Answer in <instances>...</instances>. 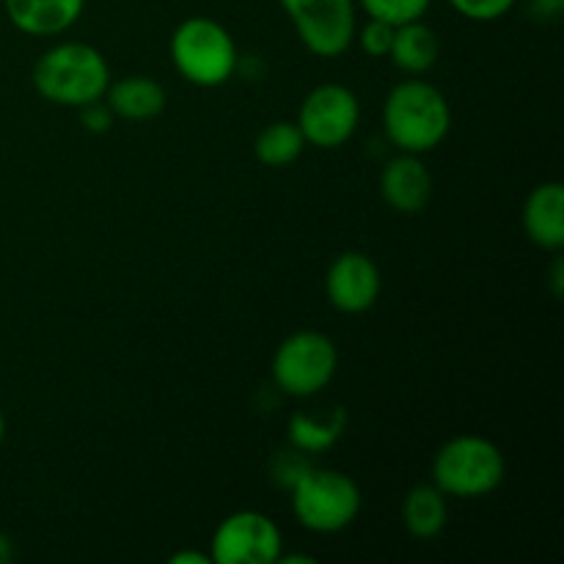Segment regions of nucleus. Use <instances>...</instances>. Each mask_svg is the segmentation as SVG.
I'll return each mask as SVG.
<instances>
[{
    "label": "nucleus",
    "mask_w": 564,
    "mask_h": 564,
    "mask_svg": "<svg viewBox=\"0 0 564 564\" xmlns=\"http://www.w3.org/2000/svg\"><path fill=\"white\" fill-rule=\"evenodd\" d=\"M325 295L341 314H364L380 297V270L367 253L345 251L330 262Z\"/></svg>",
    "instance_id": "nucleus-10"
},
{
    "label": "nucleus",
    "mask_w": 564,
    "mask_h": 564,
    "mask_svg": "<svg viewBox=\"0 0 564 564\" xmlns=\"http://www.w3.org/2000/svg\"><path fill=\"white\" fill-rule=\"evenodd\" d=\"M551 284H554V295L560 297L564 292V262H562V257L554 259V270H551Z\"/></svg>",
    "instance_id": "nucleus-25"
},
{
    "label": "nucleus",
    "mask_w": 564,
    "mask_h": 564,
    "mask_svg": "<svg viewBox=\"0 0 564 564\" xmlns=\"http://www.w3.org/2000/svg\"><path fill=\"white\" fill-rule=\"evenodd\" d=\"M11 560H14V545H11V540L0 532V564H6Z\"/></svg>",
    "instance_id": "nucleus-26"
},
{
    "label": "nucleus",
    "mask_w": 564,
    "mask_h": 564,
    "mask_svg": "<svg viewBox=\"0 0 564 564\" xmlns=\"http://www.w3.org/2000/svg\"><path fill=\"white\" fill-rule=\"evenodd\" d=\"M171 61L187 83L202 88L224 86L240 66V53L220 22L191 17L180 22L171 36Z\"/></svg>",
    "instance_id": "nucleus-5"
},
{
    "label": "nucleus",
    "mask_w": 564,
    "mask_h": 564,
    "mask_svg": "<svg viewBox=\"0 0 564 564\" xmlns=\"http://www.w3.org/2000/svg\"><path fill=\"white\" fill-rule=\"evenodd\" d=\"M433 0H356L367 11L369 20L389 22V25H405V22L424 20Z\"/></svg>",
    "instance_id": "nucleus-19"
},
{
    "label": "nucleus",
    "mask_w": 564,
    "mask_h": 564,
    "mask_svg": "<svg viewBox=\"0 0 564 564\" xmlns=\"http://www.w3.org/2000/svg\"><path fill=\"white\" fill-rule=\"evenodd\" d=\"M284 551L279 523L257 510L231 512L213 534L215 564H273Z\"/></svg>",
    "instance_id": "nucleus-9"
},
{
    "label": "nucleus",
    "mask_w": 564,
    "mask_h": 564,
    "mask_svg": "<svg viewBox=\"0 0 564 564\" xmlns=\"http://www.w3.org/2000/svg\"><path fill=\"white\" fill-rule=\"evenodd\" d=\"M523 229L534 246L560 251L564 246V185L543 182L534 187L523 204Z\"/></svg>",
    "instance_id": "nucleus-12"
},
{
    "label": "nucleus",
    "mask_w": 564,
    "mask_h": 564,
    "mask_svg": "<svg viewBox=\"0 0 564 564\" xmlns=\"http://www.w3.org/2000/svg\"><path fill=\"white\" fill-rule=\"evenodd\" d=\"M303 47L319 58H339L356 42V0H279Z\"/></svg>",
    "instance_id": "nucleus-7"
},
{
    "label": "nucleus",
    "mask_w": 564,
    "mask_h": 564,
    "mask_svg": "<svg viewBox=\"0 0 564 564\" xmlns=\"http://www.w3.org/2000/svg\"><path fill=\"white\" fill-rule=\"evenodd\" d=\"M169 562L171 564H213V556L202 554V551H176Z\"/></svg>",
    "instance_id": "nucleus-23"
},
{
    "label": "nucleus",
    "mask_w": 564,
    "mask_h": 564,
    "mask_svg": "<svg viewBox=\"0 0 564 564\" xmlns=\"http://www.w3.org/2000/svg\"><path fill=\"white\" fill-rule=\"evenodd\" d=\"M361 121L358 97L341 83H323L303 99L295 124L306 143L317 149H339L356 135Z\"/></svg>",
    "instance_id": "nucleus-8"
},
{
    "label": "nucleus",
    "mask_w": 564,
    "mask_h": 564,
    "mask_svg": "<svg viewBox=\"0 0 564 564\" xmlns=\"http://www.w3.org/2000/svg\"><path fill=\"white\" fill-rule=\"evenodd\" d=\"M80 119L88 132H108L113 127V110L108 108V102L102 105V99H99V102L80 108Z\"/></svg>",
    "instance_id": "nucleus-22"
},
{
    "label": "nucleus",
    "mask_w": 564,
    "mask_h": 564,
    "mask_svg": "<svg viewBox=\"0 0 564 564\" xmlns=\"http://www.w3.org/2000/svg\"><path fill=\"white\" fill-rule=\"evenodd\" d=\"M275 562L279 564H314L317 560H314V556H306V554H290V556L281 554Z\"/></svg>",
    "instance_id": "nucleus-27"
},
{
    "label": "nucleus",
    "mask_w": 564,
    "mask_h": 564,
    "mask_svg": "<svg viewBox=\"0 0 564 564\" xmlns=\"http://www.w3.org/2000/svg\"><path fill=\"white\" fill-rule=\"evenodd\" d=\"M449 521V505L446 496L435 485H416L405 494L402 501V527L419 540L438 538Z\"/></svg>",
    "instance_id": "nucleus-15"
},
{
    "label": "nucleus",
    "mask_w": 564,
    "mask_h": 564,
    "mask_svg": "<svg viewBox=\"0 0 564 564\" xmlns=\"http://www.w3.org/2000/svg\"><path fill=\"white\" fill-rule=\"evenodd\" d=\"M3 435H6V419H3V411H0V444H3Z\"/></svg>",
    "instance_id": "nucleus-28"
},
{
    "label": "nucleus",
    "mask_w": 564,
    "mask_h": 564,
    "mask_svg": "<svg viewBox=\"0 0 564 564\" xmlns=\"http://www.w3.org/2000/svg\"><path fill=\"white\" fill-rule=\"evenodd\" d=\"M564 0H532V11L540 17H556L562 11Z\"/></svg>",
    "instance_id": "nucleus-24"
},
{
    "label": "nucleus",
    "mask_w": 564,
    "mask_h": 564,
    "mask_svg": "<svg viewBox=\"0 0 564 564\" xmlns=\"http://www.w3.org/2000/svg\"><path fill=\"white\" fill-rule=\"evenodd\" d=\"M383 130L400 152H433L449 135L452 108L433 83L402 80L383 102Z\"/></svg>",
    "instance_id": "nucleus-1"
},
{
    "label": "nucleus",
    "mask_w": 564,
    "mask_h": 564,
    "mask_svg": "<svg viewBox=\"0 0 564 564\" xmlns=\"http://www.w3.org/2000/svg\"><path fill=\"white\" fill-rule=\"evenodd\" d=\"M505 477V455L482 435H455L433 457V485L455 499H482L499 490Z\"/></svg>",
    "instance_id": "nucleus-3"
},
{
    "label": "nucleus",
    "mask_w": 564,
    "mask_h": 564,
    "mask_svg": "<svg viewBox=\"0 0 564 564\" xmlns=\"http://www.w3.org/2000/svg\"><path fill=\"white\" fill-rule=\"evenodd\" d=\"M105 99H108V108L113 110V116H119V119L147 121L163 113L165 88L160 86L154 77L130 75L121 77V80L116 83L110 80Z\"/></svg>",
    "instance_id": "nucleus-14"
},
{
    "label": "nucleus",
    "mask_w": 564,
    "mask_h": 564,
    "mask_svg": "<svg viewBox=\"0 0 564 564\" xmlns=\"http://www.w3.org/2000/svg\"><path fill=\"white\" fill-rule=\"evenodd\" d=\"M336 367H339V352L330 336L319 330H297L279 345L270 372L284 394L306 400L319 394L334 380Z\"/></svg>",
    "instance_id": "nucleus-6"
},
{
    "label": "nucleus",
    "mask_w": 564,
    "mask_h": 564,
    "mask_svg": "<svg viewBox=\"0 0 564 564\" xmlns=\"http://www.w3.org/2000/svg\"><path fill=\"white\" fill-rule=\"evenodd\" d=\"M110 86V66L97 47L86 42H61L42 53L33 66L39 97L64 108L99 102Z\"/></svg>",
    "instance_id": "nucleus-2"
},
{
    "label": "nucleus",
    "mask_w": 564,
    "mask_h": 564,
    "mask_svg": "<svg viewBox=\"0 0 564 564\" xmlns=\"http://www.w3.org/2000/svg\"><path fill=\"white\" fill-rule=\"evenodd\" d=\"M17 31L28 36H58L80 20L86 0H3Z\"/></svg>",
    "instance_id": "nucleus-13"
},
{
    "label": "nucleus",
    "mask_w": 564,
    "mask_h": 564,
    "mask_svg": "<svg viewBox=\"0 0 564 564\" xmlns=\"http://www.w3.org/2000/svg\"><path fill=\"white\" fill-rule=\"evenodd\" d=\"M356 39L367 55L386 58L391 53V42H394V25L380 20H367V25L356 28Z\"/></svg>",
    "instance_id": "nucleus-21"
},
{
    "label": "nucleus",
    "mask_w": 564,
    "mask_h": 564,
    "mask_svg": "<svg viewBox=\"0 0 564 564\" xmlns=\"http://www.w3.org/2000/svg\"><path fill=\"white\" fill-rule=\"evenodd\" d=\"M347 427V413L341 408L325 413V416H312V413H295L290 419V444L292 449L306 452V455H317V452L330 449L336 441L341 438Z\"/></svg>",
    "instance_id": "nucleus-17"
},
{
    "label": "nucleus",
    "mask_w": 564,
    "mask_h": 564,
    "mask_svg": "<svg viewBox=\"0 0 564 564\" xmlns=\"http://www.w3.org/2000/svg\"><path fill=\"white\" fill-rule=\"evenodd\" d=\"M290 490L297 523L317 534L345 532L364 505L356 479L336 468L308 466Z\"/></svg>",
    "instance_id": "nucleus-4"
},
{
    "label": "nucleus",
    "mask_w": 564,
    "mask_h": 564,
    "mask_svg": "<svg viewBox=\"0 0 564 564\" xmlns=\"http://www.w3.org/2000/svg\"><path fill=\"white\" fill-rule=\"evenodd\" d=\"M457 14L474 22H496L516 9L518 0H446Z\"/></svg>",
    "instance_id": "nucleus-20"
},
{
    "label": "nucleus",
    "mask_w": 564,
    "mask_h": 564,
    "mask_svg": "<svg viewBox=\"0 0 564 564\" xmlns=\"http://www.w3.org/2000/svg\"><path fill=\"white\" fill-rule=\"evenodd\" d=\"M303 149H306V138L295 121H273L253 141V154L259 163L270 165V169H284V165L295 163Z\"/></svg>",
    "instance_id": "nucleus-18"
},
{
    "label": "nucleus",
    "mask_w": 564,
    "mask_h": 564,
    "mask_svg": "<svg viewBox=\"0 0 564 564\" xmlns=\"http://www.w3.org/2000/svg\"><path fill=\"white\" fill-rule=\"evenodd\" d=\"M380 196L402 215L422 213L433 198V174L419 154L400 152L380 171Z\"/></svg>",
    "instance_id": "nucleus-11"
},
{
    "label": "nucleus",
    "mask_w": 564,
    "mask_h": 564,
    "mask_svg": "<svg viewBox=\"0 0 564 564\" xmlns=\"http://www.w3.org/2000/svg\"><path fill=\"white\" fill-rule=\"evenodd\" d=\"M438 36L422 20L394 28V42H391L389 55L408 75H424L427 69H433L435 61H438Z\"/></svg>",
    "instance_id": "nucleus-16"
}]
</instances>
